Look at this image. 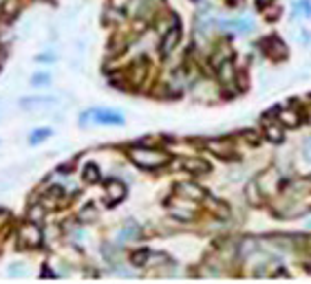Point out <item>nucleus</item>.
I'll list each match as a JSON object with an SVG mask.
<instances>
[{
	"mask_svg": "<svg viewBox=\"0 0 311 284\" xmlns=\"http://www.w3.org/2000/svg\"><path fill=\"white\" fill-rule=\"evenodd\" d=\"M130 159L144 170H155L161 168V165L168 163V154L161 152L157 148H146V145H139V148H130Z\"/></svg>",
	"mask_w": 311,
	"mask_h": 284,
	"instance_id": "obj_1",
	"label": "nucleus"
},
{
	"mask_svg": "<svg viewBox=\"0 0 311 284\" xmlns=\"http://www.w3.org/2000/svg\"><path fill=\"white\" fill-rule=\"evenodd\" d=\"M16 240H18V245L25 247V249L40 247L42 245V231H40V227H38L36 222H27V225H22L20 229H18Z\"/></svg>",
	"mask_w": 311,
	"mask_h": 284,
	"instance_id": "obj_2",
	"label": "nucleus"
},
{
	"mask_svg": "<svg viewBox=\"0 0 311 284\" xmlns=\"http://www.w3.org/2000/svg\"><path fill=\"white\" fill-rule=\"evenodd\" d=\"M179 40H181V27H179V22L174 20V25L163 33V40H161V46H159V53L163 55V58H168V55L174 51V46L179 44Z\"/></svg>",
	"mask_w": 311,
	"mask_h": 284,
	"instance_id": "obj_3",
	"label": "nucleus"
},
{
	"mask_svg": "<svg viewBox=\"0 0 311 284\" xmlns=\"http://www.w3.org/2000/svg\"><path fill=\"white\" fill-rule=\"evenodd\" d=\"M126 198V185L119 178H108L106 181V205L113 207Z\"/></svg>",
	"mask_w": 311,
	"mask_h": 284,
	"instance_id": "obj_4",
	"label": "nucleus"
},
{
	"mask_svg": "<svg viewBox=\"0 0 311 284\" xmlns=\"http://www.w3.org/2000/svg\"><path fill=\"white\" fill-rule=\"evenodd\" d=\"M207 150H210L214 157H219V159H223V161L236 157V154H234V150H232V145H230L228 141H210V143H207Z\"/></svg>",
	"mask_w": 311,
	"mask_h": 284,
	"instance_id": "obj_5",
	"label": "nucleus"
},
{
	"mask_svg": "<svg viewBox=\"0 0 311 284\" xmlns=\"http://www.w3.org/2000/svg\"><path fill=\"white\" fill-rule=\"evenodd\" d=\"M183 168L188 172H192V177H201V174H207L210 172V163H205L203 159H188L183 163Z\"/></svg>",
	"mask_w": 311,
	"mask_h": 284,
	"instance_id": "obj_6",
	"label": "nucleus"
},
{
	"mask_svg": "<svg viewBox=\"0 0 311 284\" xmlns=\"http://www.w3.org/2000/svg\"><path fill=\"white\" fill-rule=\"evenodd\" d=\"M95 119H97V124H108V126L124 124V117L117 115V112H111V110H95Z\"/></svg>",
	"mask_w": 311,
	"mask_h": 284,
	"instance_id": "obj_7",
	"label": "nucleus"
},
{
	"mask_svg": "<svg viewBox=\"0 0 311 284\" xmlns=\"http://www.w3.org/2000/svg\"><path fill=\"white\" fill-rule=\"evenodd\" d=\"M265 139L272 141V143H282L285 141V132L280 128V121L278 124H265Z\"/></svg>",
	"mask_w": 311,
	"mask_h": 284,
	"instance_id": "obj_8",
	"label": "nucleus"
},
{
	"mask_svg": "<svg viewBox=\"0 0 311 284\" xmlns=\"http://www.w3.org/2000/svg\"><path fill=\"white\" fill-rule=\"evenodd\" d=\"M278 121H280L282 126L294 128V126L300 124V115H298V110H282L280 108V112H278Z\"/></svg>",
	"mask_w": 311,
	"mask_h": 284,
	"instance_id": "obj_9",
	"label": "nucleus"
},
{
	"mask_svg": "<svg viewBox=\"0 0 311 284\" xmlns=\"http://www.w3.org/2000/svg\"><path fill=\"white\" fill-rule=\"evenodd\" d=\"M179 192H186L183 196H190V198H203V189L199 185H194V183H181V185H177Z\"/></svg>",
	"mask_w": 311,
	"mask_h": 284,
	"instance_id": "obj_10",
	"label": "nucleus"
},
{
	"mask_svg": "<svg viewBox=\"0 0 311 284\" xmlns=\"http://www.w3.org/2000/svg\"><path fill=\"white\" fill-rule=\"evenodd\" d=\"M100 177H102L100 168H97L95 163H88L86 168H84V181H86V183H97V181H100Z\"/></svg>",
	"mask_w": 311,
	"mask_h": 284,
	"instance_id": "obj_11",
	"label": "nucleus"
},
{
	"mask_svg": "<svg viewBox=\"0 0 311 284\" xmlns=\"http://www.w3.org/2000/svg\"><path fill=\"white\" fill-rule=\"evenodd\" d=\"M150 255H153V251H150V249H139V251H135L133 255H130V260H133L135 267H144V264L148 262Z\"/></svg>",
	"mask_w": 311,
	"mask_h": 284,
	"instance_id": "obj_12",
	"label": "nucleus"
},
{
	"mask_svg": "<svg viewBox=\"0 0 311 284\" xmlns=\"http://www.w3.org/2000/svg\"><path fill=\"white\" fill-rule=\"evenodd\" d=\"M46 137H51V130H49V128H42V130L31 132L29 141H31V143H40V141H42V139H46Z\"/></svg>",
	"mask_w": 311,
	"mask_h": 284,
	"instance_id": "obj_13",
	"label": "nucleus"
},
{
	"mask_svg": "<svg viewBox=\"0 0 311 284\" xmlns=\"http://www.w3.org/2000/svg\"><path fill=\"white\" fill-rule=\"evenodd\" d=\"M51 102H53L51 97H25L20 104L22 106H27V104H51Z\"/></svg>",
	"mask_w": 311,
	"mask_h": 284,
	"instance_id": "obj_14",
	"label": "nucleus"
},
{
	"mask_svg": "<svg viewBox=\"0 0 311 284\" xmlns=\"http://www.w3.org/2000/svg\"><path fill=\"white\" fill-rule=\"evenodd\" d=\"M296 9H300L305 16L311 18V2H309V0H300V2H296Z\"/></svg>",
	"mask_w": 311,
	"mask_h": 284,
	"instance_id": "obj_15",
	"label": "nucleus"
},
{
	"mask_svg": "<svg viewBox=\"0 0 311 284\" xmlns=\"http://www.w3.org/2000/svg\"><path fill=\"white\" fill-rule=\"evenodd\" d=\"M46 82H51L49 73H40V75H34V77H31V84H46Z\"/></svg>",
	"mask_w": 311,
	"mask_h": 284,
	"instance_id": "obj_16",
	"label": "nucleus"
},
{
	"mask_svg": "<svg viewBox=\"0 0 311 284\" xmlns=\"http://www.w3.org/2000/svg\"><path fill=\"white\" fill-rule=\"evenodd\" d=\"M303 157H305V161H309L311 163V137L309 139H305V143H303Z\"/></svg>",
	"mask_w": 311,
	"mask_h": 284,
	"instance_id": "obj_17",
	"label": "nucleus"
},
{
	"mask_svg": "<svg viewBox=\"0 0 311 284\" xmlns=\"http://www.w3.org/2000/svg\"><path fill=\"white\" fill-rule=\"evenodd\" d=\"M38 62H53V60H55V55H38Z\"/></svg>",
	"mask_w": 311,
	"mask_h": 284,
	"instance_id": "obj_18",
	"label": "nucleus"
}]
</instances>
